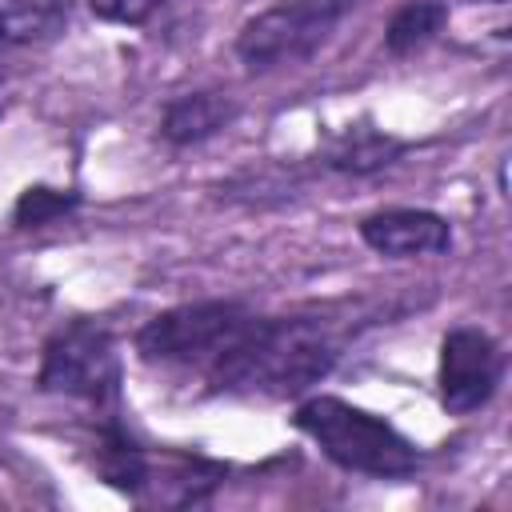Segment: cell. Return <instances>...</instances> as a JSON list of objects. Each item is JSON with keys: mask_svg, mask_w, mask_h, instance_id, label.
I'll list each match as a JSON object with an SVG mask.
<instances>
[{"mask_svg": "<svg viewBox=\"0 0 512 512\" xmlns=\"http://www.w3.org/2000/svg\"><path fill=\"white\" fill-rule=\"evenodd\" d=\"M356 0H276L236 32V56L248 72H272L308 60L344 24Z\"/></svg>", "mask_w": 512, "mask_h": 512, "instance_id": "cell-5", "label": "cell"}, {"mask_svg": "<svg viewBox=\"0 0 512 512\" xmlns=\"http://www.w3.org/2000/svg\"><path fill=\"white\" fill-rule=\"evenodd\" d=\"M80 204V196L72 188H48V184H32L20 192L16 208H12V224L16 228H48L64 216H72Z\"/></svg>", "mask_w": 512, "mask_h": 512, "instance_id": "cell-13", "label": "cell"}, {"mask_svg": "<svg viewBox=\"0 0 512 512\" xmlns=\"http://www.w3.org/2000/svg\"><path fill=\"white\" fill-rule=\"evenodd\" d=\"M360 240L388 260L440 256L452 248V224L428 208H380L360 220Z\"/></svg>", "mask_w": 512, "mask_h": 512, "instance_id": "cell-7", "label": "cell"}, {"mask_svg": "<svg viewBox=\"0 0 512 512\" xmlns=\"http://www.w3.org/2000/svg\"><path fill=\"white\" fill-rule=\"evenodd\" d=\"M336 364V340L324 324L300 316H252L244 336L208 372V392L292 400L316 388Z\"/></svg>", "mask_w": 512, "mask_h": 512, "instance_id": "cell-1", "label": "cell"}, {"mask_svg": "<svg viewBox=\"0 0 512 512\" xmlns=\"http://www.w3.org/2000/svg\"><path fill=\"white\" fill-rule=\"evenodd\" d=\"M68 24L64 0H0V52L52 40Z\"/></svg>", "mask_w": 512, "mask_h": 512, "instance_id": "cell-11", "label": "cell"}, {"mask_svg": "<svg viewBox=\"0 0 512 512\" xmlns=\"http://www.w3.org/2000/svg\"><path fill=\"white\" fill-rule=\"evenodd\" d=\"M36 384L52 396L88 400L104 412L120 404V352L104 324L72 320L44 340Z\"/></svg>", "mask_w": 512, "mask_h": 512, "instance_id": "cell-4", "label": "cell"}, {"mask_svg": "<svg viewBox=\"0 0 512 512\" xmlns=\"http://www.w3.org/2000/svg\"><path fill=\"white\" fill-rule=\"evenodd\" d=\"M240 116L236 96L216 92V88H200V92H180L164 104L160 112V140L172 148H192L204 144L212 136H220L224 128H232V120Z\"/></svg>", "mask_w": 512, "mask_h": 512, "instance_id": "cell-8", "label": "cell"}, {"mask_svg": "<svg viewBox=\"0 0 512 512\" xmlns=\"http://www.w3.org/2000/svg\"><path fill=\"white\" fill-rule=\"evenodd\" d=\"M116 416L120 412H104V424L96 436V472L104 484L128 496H140L152 480V464H148V452L128 436V428Z\"/></svg>", "mask_w": 512, "mask_h": 512, "instance_id": "cell-10", "label": "cell"}, {"mask_svg": "<svg viewBox=\"0 0 512 512\" xmlns=\"http://www.w3.org/2000/svg\"><path fill=\"white\" fill-rule=\"evenodd\" d=\"M168 0H88V8L108 24H144L156 16Z\"/></svg>", "mask_w": 512, "mask_h": 512, "instance_id": "cell-14", "label": "cell"}, {"mask_svg": "<svg viewBox=\"0 0 512 512\" xmlns=\"http://www.w3.org/2000/svg\"><path fill=\"white\" fill-rule=\"evenodd\" d=\"M292 420L344 472L372 480H408L420 468L416 444L396 424L340 396H308L300 400Z\"/></svg>", "mask_w": 512, "mask_h": 512, "instance_id": "cell-2", "label": "cell"}, {"mask_svg": "<svg viewBox=\"0 0 512 512\" xmlns=\"http://www.w3.org/2000/svg\"><path fill=\"white\" fill-rule=\"evenodd\" d=\"M448 24V4L444 0H404L392 20L384 24V52L388 56H412L428 48Z\"/></svg>", "mask_w": 512, "mask_h": 512, "instance_id": "cell-12", "label": "cell"}, {"mask_svg": "<svg viewBox=\"0 0 512 512\" xmlns=\"http://www.w3.org/2000/svg\"><path fill=\"white\" fill-rule=\"evenodd\" d=\"M404 152H408V144L400 136L376 128V124H348L320 148V164L340 176H376V172L392 168Z\"/></svg>", "mask_w": 512, "mask_h": 512, "instance_id": "cell-9", "label": "cell"}, {"mask_svg": "<svg viewBox=\"0 0 512 512\" xmlns=\"http://www.w3.org/2000/svg\"><path fill=\"white\" fill-rule=\"evenodd\" d=\"M500 380H504V352L484 328L460 324V328L444 332L440 368H436V388H440L444 412H452V416L480 412L496 396Z\"/></svg>", "mask_w": 512, "mask_h": 512, "instance_id": "cell-6", "label": "cell"}, {"mask_svg": "<svg viewBox=\"0 0 512 512\" xmlns=\"http://www.w3.org/2000/svg\"><path fill=\"white\" fill-rule=\"evenodd\" d=\"M480 4H508V0H480Z\"/></svg>", "mask_w": 512, "mask_h": 512, "instance_id": "cell-15", "label": "cell"}, {"mask_svg": "<svg viewBox=\"0 0 512 512\" xmlns=\"http://www.w3.org/2000/svg\"><path fill=\"white\" fill-rule=\"evenodd\" d=\"M252 316L256 312L240 300L176 304V308L152 316L136 332V352H140L144 364H160V368H172V372H192L204 384L208 372L244 336Z\"/></svg>", "mask_w": 512, "mask_h": 512, "instance_id": "cell-3", "label": "cell"}]
</instances>
